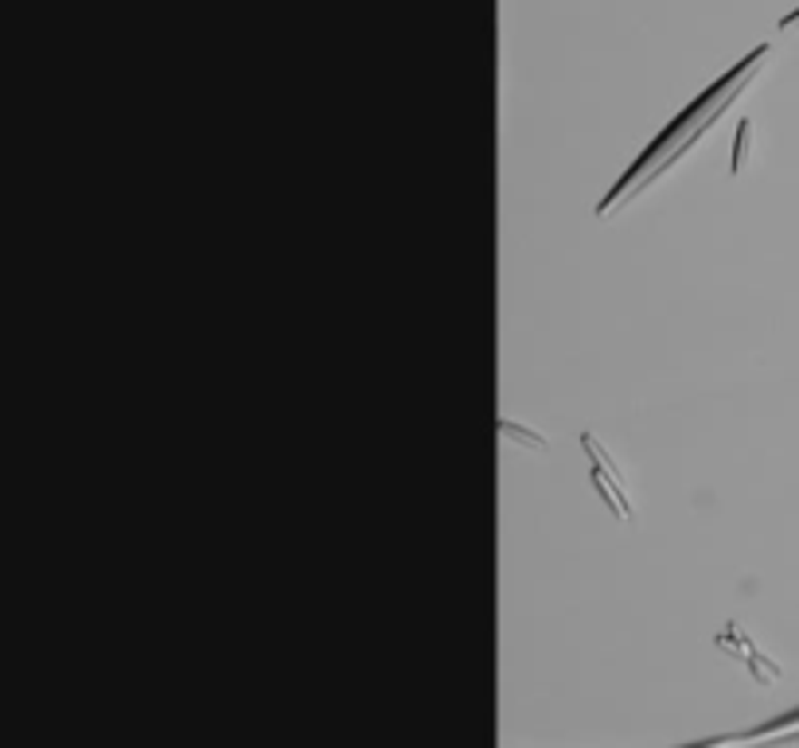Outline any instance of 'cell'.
I'll return each instance as SVG.
<instances>
[{"label": "cell", "instance_id": "1", "mask_svg": "<svg viewBox=\"0 0 799 748\" xmlns=\"http://www.w3.org/2000/svg\"><path fill=\"white\" fill-rule=\"evenodd\" d=\"M768 55H772V47H768V44H765V47H756L749 59H741V63H737V71H729V74L722 78V83L706 90V94H702L698 102H694V106H690L687 113H678V117H675V125L667 129V133H663L659 141H655L644 156H639V164L632 168V172H628V176L617 183V188H612V195H609L605 203H600V211H597V215L605 219V215L612 211V207L628 203L636 191L651 188V183L659 180V176L671 172V164H678V160H683V156L694 149V144H698L706 133H710V125L717 121V117H722V110H729L733 102L741 98L745 83H753V78L761 74V67H765V59H768Z\"/></svg>", "mask_w": 799, "mask_h": 748}, {"label": "cell", "instance_id": "2", "mask_svg": "<svg viewBox=\"0 0 799 748\" xmlns=\"http://www.w3.org/2000/svg\"><path fill=\"white\" fill-rule=\"evenodd\" d=\"M714 643H717V647H722V651H729L737 663L749 666V675H753L756 682H761V686H772V682H780V678H784L780 666L772 663L768 655H761V647H756V643H753L749 636H745L737 624H729L722 636H714Z\"/></svg>", "mask_w": 799, "mask_h": 748}, {"label": "cell", "instance_id": "3", "mask_svg": "<svg viewBox=\"0 0 799 748\" xmlns=\"http://www.w3.org/2000/svg\"><path fill=\"white\" fill-rule=\"evenodd\" d=\"M772 737H799V710L772 721L765 729H753V733H737V737H722V744H756V741H772Z\"/></svg>", "mask_w": 799, "mask_h": 748}, {"label": "cell", "instance_id": "4", "mask_svg": "<svg viewBox=\"0 0 799 748\" xmlns=\"http://www.w3.org/2000/svg\"><path fill=\"white\" fill-rule=\"evenodd\" d=\"M581 449H585V456H589V461H593L597 468H605L612 480H617V483H624V488H628V480H624V468H620L617 461H612V456H609V449H605V444H600V441L593 437V432H581Z\"/></svg>", "mask_w": 799, "mask_h": 748}, {"label": "cell", "instance_id": "5", "mask_svg": "<svg viewBox=\"0 0 799 748\" xmlns=\"http://www.w3.org/2000/svg\"><path fill=\"white\" fill-rule=\"evenodd\" d=\"M500 432H503V437H511L515 444H522V449H531V452H542V456L550 452V441L542 437L539 429H527V425L507 422V417H503V422H500Z\"/></svg>", "mask_w": 799, "mask_h": 748}, {"label": "cell", "instance_id": "6", "mask_svg": "<svg viewBox=\"0 0 799 748\" xmlns=\"http://www.w3.org/2000/svg\"><path fill=\"white\" fill-rule=\"evenodd\" d=\"M753 141H756V129H753L749 117H745V121L737 125V141H733V176L745 172V160H749V152H753Z\"/></svg>", "mask_w": 799, "mask_h": 748}, {"label": "cell", "instance_id": "7", "mask_svg": "<svg viewBox=\"0 0 799 748\" xmlns=\"http://www.w3.org/2000/svg\"><path fill=\"white\" fill-rule=\"evenodd\" d=\"M795 24H799V8H795V12H788V16H784V20H780V32H788V28H795Z\"/></svg>", "mask_w": 799, "mask_h": 748}]
</instances>
